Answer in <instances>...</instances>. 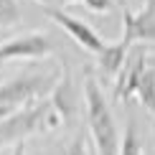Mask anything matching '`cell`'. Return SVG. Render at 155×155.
<instances>
[{
    "label": "cell",
    "mask_w": 155,
    "mask_h": 155,
    "mask_svg": "<svg viewBox=\"0 0 155 155\" xmlns=\"http://www.w3.org/2000/svg\"><path fill=\"white\" fill-rule=\"evenodd\" d=\"M13 114V109H8V107H0V122H3L5 117H10Z\"/></svg>",
    "instance_id": "9a60e30c"
},
{
    "label": "cell",
    "mask_w": 155,
    "mask_h": 155,
    "mask_svg": "<svg viewBox=\"0 0 155 155\" xmlns=\"http://www.w3.org/2000/svg\"><path fill=\"white\" fill-rule=\"evenodd\" d=\"M0 66H3V64H0Z\"/></svg>",
    "instance_id": "ac0fdd59"
},
{
    "label": "cell",
    "mask_w": 155,
    "mask_h": 155,
    "mask_svg": "<svg viewBox=\"0 0 155 155\" xmlns=\"http://www.w3.org/2000/svg\"><path fill=\"white\" fill-rule=\"evenodd\" d=\"M137 99L143 102V107L155 112V64H147L145 66L143 79L137 84Z\"/></svg>",
    "instance_id": "30bf717a"
},
{
    "label": "cell",
    "mask_w": 155,
    "mask_h": 155,
    "mask_svg": "<svg viewBox=\"0 0 155 155\" xmlns=\"http://www.w3.org/2000/svg\"><path fill=\"white\" fill-rule=\"evenodd\" d=\"M84 5H87L89 10H94V13H107V10H112V0H84Z\"/></svg>",
    "instance_id": "4fadbf2b"
},
{
    "label": "cell",
    "mask_w": 155,
    "mask_h": 155,
    "mask_svg": "<svg viewBox=\"0 0 155 155\" xmlns=\"http://www.w3.org/2000/svg\"><path fill=\"white\" fill-rule=\"evenodd\" d=\"M51 107L59 114L61 122H69L76 114V97H74V87H71V74L69 69H64L61 81L54 84V99H51Z\"/></svg>",
    "instance_id": "ba28073f"
},
{
    "label": "cell",
    "mask_w": 155,
    "mask_h": 155,
    "mask_svg": "<svg viewBox=\"0 0 155 155\" xmlns=\"http://www.w3.org/2000/svg\"><path fill=\"white\" fill-rule=\"evenodd\" d=\"M66 155H87V147H84V140H81V137H76L74 143L69 145Z\"/></svg>",
    "instance_id": "5bb4252c"
},
{
    "label": "cell",
    "mask_w": 155,
    "mask_h": 155,
    "mask_svg": "<svg viewBox=\"0 0 155 155\" xmlns=\"http://www.w3.org/2000/svg\"><path fill=\"white\" fill-rule=\"evenodd\" d=\"M59 3H74V0H59Z\"/></svg>",
    "instance_id": "e0dca14e"
},
{
    "label": "cell",
    "mask_w": 155,
    "mask_h": 155,
    "mask_svg": "<svg viewBox=\"0 0 155 155\" xmlns=\"http://www.w3.org/2000/svg\"><path fill=\"white\" fill-rule=\"evenodd\" d=\"M51 84H56L54 76H21V79H13L0 87V107H8L13 112L23 109L33 104L38 97H43V92Z\"/></svg>",
    "instance_id": "3957f363"
},
{
    "label": "cell",
    "mask_w": 155,
    "mask_h": 155,
    "mask_svg": "<svg viewBox=\"0 0 155 155\" xmlns=\"http://www.w3.org/2000/svg\"><path fill=\"white\" fill-rule=\"evenodd\" d=\"M38 3H43V5H48V3H51V0H38Z\"/></svg>",
    "instance_id": "2e32d148"
},
{
    "label": "cell",
    "mask_w": 155,
    "mask_h": 155,
    "mask_svg": "<svg viewBox=\"0 0 155 155\" xmlns=\"http://www.w3.org/2000/svg\"><path fill=\"white\" fill-rule=\"evenodd\" d=\"M145 66H147V56H145L143 48H140L137 54L127 56V59H125V66H122L120 74H117L114 97H120L122 102H130L132 97H137V84H140V79H143Z\"/></svg>",
    "instance_id": "52a82bcc"
},
{
    "label": "cell",
    "mask_w": 155,
    "mask_h": 155,
    "mask_svg": "<svg viewBox=\"0 0 155 155\" xmlns=\"http://www.w3.org/2000/svg\"><path fill=\"white\" fill-rule=\"evenodd\" d=\"M18 21H21V13H18L15 0H0V28L15 25Z\"/></svg>",
    "instance_id": "7c38bea8"
},
{
    "label": "cell",
    "mask_w": 155,
    "mask_h": 155,
    "mask_svg": "<svg viewBox=\"0 0 155 155\" xmlns=\"http://www.w3.org/2000/svg\"><path fill=\"white\" fill-rule=\"evenodd\" d=\"M59 114L54 112L51 102H33V104L15 109L10 117H5L0 122V147L3 145H15L23 143L28 135H33L38 130H48V127L59 125Z\"/></svg>",
    "instance_id": "7a4b0ae2"
},
{
    "label": "cell",
    "mask_w": 155,
    "mask_h": 155,
    "mask_svg": "<svg viewBox=\"0 0 155 155\" xmlns=\"http://www.w3.org/2000/svg\"><path fill=\"white\" fill-rule=\"evenodd\" d=\"M43 13L54 21L56 25H61L64 31H66L69 36L76 41V46H81L84 51H89V54H102V48L107 46L104 38H102L97 31L92 28V25H87L84 21H79V18L69 15V13H64L61 8H51V5H43Z\"/></svg>",
    "instance_id": "277c9868"
},
{
    "label": "cell",
    "mask_w": 155,
    "mask_h": 155,
    "mask_svg": "<svg viewBox=\"0 0 155 155\" xmlns=\"http://www.w3.org/2000/svg\"><path fill=\"white\" fill-rule=\"evenodd\" d=\"M120 155H143V145H140V137L135 132V120L127 122V130L120 143Z\"/></svg>",
    "instance_id": "8fae6325"
},
{
    "label": "cell",
    "mask_w": 155,
    "mask_h": 155,
    "mask_svg": "<svg viewBox=\"0 0 155 155\" xmlns=\"http://www.w3.org/2000/svg\"><path fill=\"white\" fill-rule=\"evenodd\" d=\"M153 114H155V112H153Z\"/></svg>",
    "instance_id": "d6986e66"
},
{
    "label": "cell",
    "mask_w": 155,
    "mask_h": 155,
    "mask_svg": "<svg viewBox=\"0 0 155 155\" xmlns=\"http://www.w3.org/2000/svg\"><path fill=\"white\" fill-rule=\"evenodd\" d=\"M122 43L130 46V43L140 41H155V0H145V5L137 13H132L130 8L125 10V21H122Z\"/></svg>",
    "instance_id": "5b68a950"
},
{
    "label": "cell",
    "mask_w": 155,
    "mask_h": 155,
    "mask_svg": "<svg viewBox=\"0 0 155 155\" xmlns=\"http://www.w3.org/2000/svg\"><path fill=\"white\" fill-rule=\"evenodd\" d=\"M127 48H130V46H125L122 41H120V43H107V46L102 48V54L97 56V59H99L102 71L109 74V76H117V74H120V69L125 66Z\"/></svg>",
    "instance_id": "9c48e42d"
},
{
    "label": "cell",
    "mask_w": 155,
    "mask_h": 155,
    "mask_svg": "<svg viewBox=\"0 0 155 155\" xmlns=\"http://www.w3.org/2000/svg\"><path fill=\"white\" fill-rule=\"evenodd\" d=\"M51 54V41L43 33H23L0 43V64L10 59H43Z\"/></svg>",
    "instance_id": "8992f818"
},
{
    "label": "cell",
    "mask_w": 155,
    "mask_h": 155,
    "mask_svg": "<svg viewBox=\"0 0 155 155\" xmlns=\"http://www.w3.org/2000/svg\"><path fill=\"white\" fill-rule=\"evenodd\" d=\"M84 102H87V117H89V130H92L94 145L99 155H120L117 147V125H114L112 109H109L104 94L94 76H87L84 81Z\"/></svg>",
    "instance_id": "6da1fadb"
}]
</instances>
